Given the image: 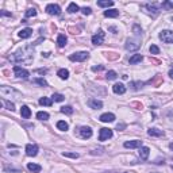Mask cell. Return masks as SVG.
I'll use <instances>...</instances> for the list:
<instances>
[{"instance_id": "6da1fadb", "label": "cell", "mask_w": 173, "mask_h": 173, "mask_svg": "<svg viewBox=\"0 0 173 173\" xmlns=\"http://www.w3.org/2000/svg\"><path fill=\"white\" fill-rule=\"evenodd\" d=\"M33 53H34L33 46H24L23 49H19L16 53H14L12 56L9 57V61L28 64V62H31V60H33Z\"/></svg>"}, {"instance_id": "7a4b0ae2", "label": "cell", "mask_w": 173, "mask_h": 173, "mask_svg": "<svg viewBox=\"0 0 173 173\" xmlns=\"http://www.w3.org/2000/svg\"><path fill=\"white\" fill-rule=\"evenodd\" d=\"M89 53L88 52H77V53H73L69 56V60L71 61H76V62H83L85 60H88Z\"/></svg>"}, {"instance_id": "3957f363", "label": "cell", "mask_w": 173, "mask_h": 173, "mask_svg": "<svg viewBox=\"0 0 173 173\" xmlns=\"http://www.w3.org/2000/svg\"><path fill=\"white\" fill-rule=\"evenodd\" d=\"M139 46H141V42H139V39H135V38H129L126 41V45H124L126 50H130V52L138 50Z\"/></svg>"}, {"instance_id": "277c9868", "label": "cell", "mask_w": 173, "mask_h": 173, "mask_svg": "<svg viewBox=\"0 0 173 173\" xmlns=\"http://www.w3.org/2000/svg\"><path fill=\"white\" fill-rule=\"evenodd\" d=\"M142 8L146 11L147 14H150L151 16H157L158 14H160V8L157 7V4H151V3H147V4H143L142 5Z\"/></svg>"}, {"instance_id": "5b68a950", "label": "cell", "mask_w": 173, "mask_h": 173, "mask_svg": "<svg viewBox=\"0 0 173 173\" xmlns=\"http://www.w3.org/2000/svg\"><path fill=\"white\" fill-rule=\"evenodd\" d=\"M160 39L165 43H173V31L164 30L160 33Z\"/></svg>"}, {"instance_id": "8992f818", "label": "cell", "mask_w": 173, "mask_h": 173, "mask_svg": "<svg viewBox=\"0 0 173 173\" xmlns=\"http://www.w3.org/2000/svg\"><path fill=\"white\" fill-rule=\"evenodd\" d=\"M14 73H15V76L19 77V79H27V77L30 76L28 71H26V69L18 66V65H15V66H14Z\"/></svg>"}, {"instance_id": "52a82bcc", "label": "cell", "mask_w": 173, "mask_h": 173, "mask_svg": "<svg viewBox=\"0 0 173 173\" xmlns=\"http://www.w3.org/2000/svg\"><path fill=\"white\" fill-rule=\"evenodd\" d=\"M111 137H112V130L106 129V127L100 129V133H99V141L104 142V141H107V139H110Z\"/></svg>"}, {"instance_id": "ba28073f", "label": "cell", "mask_w": 173, "mask_h": 173, "mask_svg": "<svg viewBox=\"0 0 173 173\" xmlns=\"http://www.w3.org/2000/svg\"><path fill=\"white\" fill-rule=\"evenodd\" d=\"M79 135H80L83 139H88V138L92 137V129L88 127V126H83L79 129Z\"/></svg>"}, {"instance_id": "9c48e42d", "label": "cell", "mask_w": 173, "mask_h": 173, "mask_svg": "<svg viewBox=\"0 0 173 173\" xmlns=\"http://www.w3.org/2000/svg\"><path fill=\"white\" fill-rule=\"evenodd\" d=\"M38 145H35V143H28L26 146V154L28 155V157H35L37 154H38Z\"/></svg>"}, {"instance_id": "30bf717a", "label": "cell", "mask_w": 173, "mask_h": 173, "mask_svg": "<svg viewBox=\"0 0 173 173\" xmlns=\"http://www.w3.org/2000/svg\"><path fill=\"white\" fill-rule=\"evenodd\" d=\"M104 37H106L104 31H103V30H98V33L92 37V43L93 45H102L103 41H104Z\"/></svg>"}, {"instance_id": "8fae6325", "label": "cell", "mask_w": 173, "mask_h": 173, "mask_svg": "<svg viewBox=\"0 0 173 173\" xmlns=\"http://www.w3.org/2000/svg\"><path fill=\"white\" fill-rule=\"evenodd\" d=\"M45 11L49 14V15H60L61 8H60V5H57V4H47L46 8H45Z\"/></svg>"}, {"instance_id": "7c38bea8", "label": "cell", "mask_w": 173, "mask_h": 173, "mask_svg": "<svg viewBox=\"0 0 173 173\" xmlns=\"http://www.w3.org/2000/svg\"><path fill=\"white\" fill-rule=\"evenodd\" d=\"M99 119L102 120L103 123H108V122H114L115 120V115L111 114V112H106V114H102Z\"/></svg>"}, {"instance_id": "4fadbf2b", "label": "cell", "mask_w": 173, "mask_h": 173, "mask_svg": "<svg viewBox=\"0 0 173 173\" xmlns=\"http://www.w3.org/2000/svg\"><path fill=\"white\" fill-rule=\"evenodd\" d=\"M142 142L141 141H138V139H134V141H127V142H124L123 146L126 149H135V147H141Z\"/></svg>"}, {"instance_id": "5bb4252c", "label": "cell", "mask_w": 173, "mask_h": 173, "mask_svg": "<svg viewBox=\"0 0 173 173\" xmlns=\"http://www.w3.org/2000/svg\"><path fill=\"white\" fill-rule=\"evenodd\" d=\"M22 39H27V38H30L31 35H33V28H30V27H26V28H23V30L19 31L18 34Z\"/></svg>"}, {"instance_id": "9a60e30c", "label": "cell", "mask_w": 173, "mask_h": 173, "mask_svg": "<svg viewBox=\"0 0 173 173\" xmlns=\"http://www.w3.org/2000/svg\"><path fill=\"white\" fill-rule=\"evenodd\" d=\"M149 154H150V149L147 146H141V149H139V157H141V160L146 161Z\"/></svg>"}, {"instance_id": "2e32d148", "label": "cell", "mask_w": 173, "mask_h": 173, "mask_svg": "<svg viewBox=\"0 0 173 173\" xmlns=\"http://www.w3.org/2000/svg\"><path fill=\"white\" fill-rule=\"evenodd\" d=\"M112 91H114V93H116V95H123V93L126 92V87H124L122 83H116V84L112 87Z\"/></svg>"}, {"instance_id": "e0dca14e", "label": "cell", "mask_w": 173, "mask_h": 173, "mask_svg": "<svg viewBox=\"0 0 173 173\" xmlns=\"http://www.w3.org/2000/svg\"><path fill=\"white\" fill-rule=\"evenodd\" d=\"M88 104L91 108H93V110H100L103 107V103L100 102V100H98V99H91L88 102Z\"/></svg>"}, {"instance_id": "ac0fdd59", "label": "cell", "mask_w": 173, "mask_h": 173, "mask_svg": "<svg viewBox=\"0 0 173 173\" xmlns=\"http://www.w3.org/2000/svg\"><path fill=\"white\" fill-rule=\"evenodd\" d=\"M161 83H162V76L161 75H157L154 79H151V80L147 81V84H151V85H154V87H158Z\"/></svg>"}, {"instance_id": "d6986e66", "label": "cell", "mask_w": 173, "mask_h": 173, "mask_svg": "<svg viewBox=\"0 0 173 173\" xmlns=\"http://www.w3.org/2000/svg\"><path fill=\"white\" fill-rule=\"evenodd\" d=\"M20 115H22V118H24V119H28L31 116V111L30 108L27 106H23L22 108H20Z\"/></svg>"}, {"instance_id": "ffe728a7", "label": "cell", "mask_w": 173, "mask_h": 173, "mask_svg": "<svg viewBox=\"0 0 173 173\" xmlns=\"http://www.w3.org/2000/svg\"><path fill=\"white\" fill-rule=\"evenodd\" d=\"M27 169L30 170V172H34V173H39L41 172V165L38 164H33V162H30V164H27Z\"/></svg>"}, {"instance_id": "44dd1931", "label": "cell", "mask_w": 173, "mask_h": 173, "mask_svg": "<svg viewBox=\"0 0 173 173\" xmlns=\"http://www.w3.org/2000/svg\"><path fill=\"white\" fill-rule=\"evenodd\" d=\"M104 16H107V18H116V16H119V11L118 9H107V11H104Z\"/></svg>"}, {"instance_id": "7402d4cb", "label": "cell", "mask_w": 173, "mask_h": 173, "mask_svg": "<svg viewBox=\"0 0 173 173\" xmlns=\"http://www.w3.org/2000/svg\"><path fill=\"white\" fill-rule=\"evenodd\" d=\"M147 134L151 135V137H162L165 133L162 131V130H158V129H150L149 131H147Z\"/></svg>"}, {"instance_id": "603a6c76", "label": "cell", "mask_w": 173, "mask_h": 173, "mask_svg": "<svg viewBox=\"0 0 173 173\" xmlns=\"http://www.w3.org/2000/svg\"><path fill=\"white\" fill-rule=\"evenodd\" d=\"M66 37L64 35V34H60L57 38V45H58V47H64L65 45H66Z\"/></svg>"}, {"instance_id": "cb8c5ba5", "label": "cell", "mask_w": 173, "mask_h": 173, "mask_svg": "<svg viewBox=\"0 0 173 173\" xmlns=\"http://www.w3.org/2000/svg\"><path fill=\"white\" fill-rule=\"evenodd\" d=\"M57 75L60 79H62V80H66L68 77H69V71L68 69H60V71L57 72Z\"/></svg>"}, {"instance_id": "d4e9b609", "label": "cell", "mask_w": 173, "mask_h": 173, "mask_svg": "<svg viewBox=\"0 0 173 173\" xmlns=\"http://www.w3.org/2000/svg\"><path fill=\"white\" fill-rule=\"evenodd\" d=\"M143 60V57L141 56V54H134L133 57L130 58V64L131 65H134V64H138V62H141Z\"/></svg>"}, {"instance_id": "484cf974", "label": "cell", "mask_w": 173, "mask_h": 173, "mask_svg": "<svg viewBox=\"0 0 173 173\" xmlns=\"http://www.w3.org/2000/svg\"><path fill=\"white\" fill-rule=\"evenodd\" d=\"M79 9H80V7L76 4V3H71V4L68 5L66 11H68V12H71V14H75V12H77Z\"/></svg>"}, {"instance_id": "4316f807", "label": "cell", "mask_w": 173, "mask_h": 173, "mask_svg": "<svg viewBox=\"0 0 173 173\" xmlns=\"http://www.w3.org/2000/svg\"><path fill=\"white\" fill-rule=\"evenodd\" d=\"M39 104H41V106L50 107L52 104H53V100H52V99H49V98H41L39 99Z\"/></svg>"}, {"instance_id": "83f0119b", "label": "cell", "mask_w": 173, "mask_h": 173, "mask_svg": "<svg viewBox=\"0 0 173 173\" xmlns=\"http://www.w3.org/2000/svg\"><path fill=\"white\" fill-rule=\"evenodd\" d=\"M145 84H146V83H142V81H133V83H130V87H131L133 89H135V91H137V89L142 88V87H143Z\"/></svg>"}, {"instance_id": "f1b7e54d", "label": "cell", "mask_w": 173, "mask_h": 173, "mask_svg": "<svg viewBox=\"0 0 173 173\" xmlns=\"http://www.w3.org/2000/svg\"><path fill=\"white\" fill-rule=\"evenodd\" d=\"M57 127H58V130H61V131H66V130L69 129L68 123H66V122H64V120H60V122H57Z\"/></svg>"}, {"instance_id": "f546056e", "label": "cell", "mask_w": 173, "mask_h": 173, "mask_svg": "<svg viewBox=\"0 0 173 173\" xmlns=\"http://www.w3.org/2000/svg\"><path fill=\"white\" fill-rule=\"evenodd\" d=\"M1 103H3V106H5V108H7V110H9V111H14V110H15L14 103L8 102V100H5V99H3V100H1Z\"/></svg>"}, {"instance_id": "4dcf8cb0", "label": "cell", "mask_w": 173, "mask_h": 173, "mask_svg": "<svg viewBox=\"0 0 173 173\" xmlns=\"http://www.w3.org/2000/svg\"><path fill=\"white\" fill-rule=\"evenodd\" d=\"M37 118L39 120H47L49 119V114L45 111H39V112H37Z\"/></svg>"}, {"instance_id": "1f68e13d", "label": "cell", "mask_w": 173, "mask_h": 173, "mask_svg": "<svg viewBox=\"0 0 173 173\" xmlns=\"http://www.w3.org/2000/svg\"><path fill=\"white\" fill-rule=\"evenodd\" d=\"M64 99H65V96L64 95H61V93H53V96H52V100H54V102H64Z\"/></svg>"}, {"instance_id": "d6a6232c", "label": "cell", "mask_w": 173, "mask_h": 173, "mask_svg": "<svg viewBox=\"0 0 173 173\" xmlns=\"http://www.w3.org/2000/svg\"><path fill=\"white\" fill-rule=\"evenodd\" d=\"M61 112L62 114H66V115H72V114H73V108H72L71 106L61 107Z\"/></svg>"}, {"instance_id": "836d02e7", "label": "cell", "mask_w": 173, "mask_h": 173, "mask_svg": "<svg viewBox=\"0 0 173 173\" xmlns=\"http://www.w3.org/2000/svg\"><path fill=\"white\" fill-rule=\"evenodd\" d=\"M106 77H107V80H115L116 77H118V75H116L115 71H108L107 72V75H106Z\"/></svg>"}, {"instance_id": "e575fe53", "label": "cell", "mask_w": 173, "mask_h": 173, "mask_svg": "<svg viewBox=\"0 0 173 173\" xmlns=\"http://www.w3.org/2000/svg\"><path fill=\"white\" fill-rule=\"evenodd\" d=\"M98 5L99 7H112L114 5V1H98Z\"/></svg>"}, {"instance_id": "d590c367", "label": "cell", "mask_w": 173, "mask_h": 173, "mask_svg": "<svg viewBox=\"0 0 173 173\" xmlns=\"http://www.w3.org/2000/svg\"><path fill=\"white\" fill-rule=\"evenodd\" d=\"M37 15V9L35 8H28L26 11V16L27 18H31V16H35Z\"/></svg>"}, {"instance_id": "8d00e7d4", "label": "cell", "mask_w": 173, "mask_h": 173, "mask_svg": "<svg viewBox=\"0 0 173 173\" xmlns=\"http://www.w3.org/2000/svg\"><path fill=\"white\" fill-rule=\"evenodd\" d=\"M133 33L135 34V35H141V34H142V28L138 26V24H134L133 26Z\"/></svg>"}, {"instance_id": "74e56055", "label": "cell", "mask_w": 173, "mask_h": 173, "mask_svg": "<svg viewBox=\"0 0 173 173\" xmlns=\"http://www.w3.org/2000/svg\"><path fill=\"white\" fill-rule=\"evenodd\" d=\"M149 52H150L151 54H158L160 53V47L155 46V45H151L150 47H149Z\"/></svg>"}, {"instance_id": "f35d334b", "label": "cell", "mask_w": 173, "mask_h": 173, "mask_svg": "<svg viewBox=\"0 0 173 173\" xmlns=\"http://www.w3.org/2000/svg\"><path fill=\"white\" fill-rule=\"evenodd\" d=\"M62 155H64V157H71V158H79V154H77V153H69V151H64Z\"/></svg>"}, {"instance_id": "ab89813d", "label": "cell", "mask_w": 173, "mask_h": 173, "mask_svg": "<svg viewBox=\"0 0 173 173\" xmlns=\"http://www.w3.org/2000/svg\"><path fill=\"white\" fill-rule=\"evenodd\" d=\"M162 8L173 9V3L172 1H164V3H162Z\"/></svg>"}, {"instance_id": "60d3db41", "label": "cell", "mask_w": 173, "mask_h": 173, "mask_svg": "<svg viewBox=\"0 0 173 173\" xmlns=\"http://www.w3.org/2000/svg\"><path fill=\"white\" fill-rule=\"evenodd\" d=\"M107 58L114 61V60H118V58H119V54H116V53H107Z\"/></svg>"}, {"instance_id": "b9f144b4", "label": "cell", "mask_w": 173, "mask_h": 173, "mask_svg": "<svg viewBox=\"0 0 173 173\" xmlns=\"http://www.w3.org/2000/svg\"><path fill=\"white\" fill-rule=\"evenodd\" d=\"M34 83H37V84H39V85H42V87H47V83L43 80V79H35L34 80Z\"/></svg>"}, {"instance_id": "7bdbcfd3", "label": "cell", "mask_w": 173, "mask_h": 173, "mask_svg": "<svg viewBox=\"0 0 173 173\" xmlns=\"http://www.w3.org/2000/svg\"><path fill=\"white\" fill-rule=\"evenodd\" d=\"M81 11H83L84 15H91V12H92V9L89 8V7H84V8H81Z\"/></svg>"}, {"instance_id": "ee69618b", "label": "cell", "mask_w": 173, "mask_h": 173, "mask_svg": "<svg viewBox=\"0 0 173 173\" xmlns=\"http://www.w3.org/2000/svg\"><path fill=\"white\" fill-rule=\"evenodd\" d=\"M92 155H96V154H103V149H95V150L91 151Z\"/></svg>"}, {"instance_id": "f6af8a7d", "label": "cell", "mask_w": 173, "mask_h": 173, "mask_svg": "<svg viewBox=\"0 0 173 173\" xmlns=\"http://www.w3.org/2000/svg\"><path fill=\"white\" fill-rule=\"evenodd\" d=\"M131 107H137V110H141V108H142V104L138 102H134V103H131Z\"/></svg>"}, {"instance_id": "bcb514c9", "label": "cell", "mask_w": 173, "mask_h": 173, "mask_svg": "<svg viewBox=\"0 0 173 173\" xmlns=\"http://www.w3.org/2000/svg\"><path fill=\"white\" fill-rule=\"evenodd\" d=\"M69 31H72V34H79V33H80V30H79V28H77V27H69Z\"/></svg>"}, {"instance_id": "7dc6e473", "label": "cell", "mask_w": 173, "mask_h": 173, "mask_svg": "<svg viewBox=\"0 0 173 173\" xmlns=\"http://www.w3.org/2000/svg\"><path fill=\"white\" fill-rule=\"evenodd\" d=\"M103 65H99V66H92V71L93 72H99V71H103Z\"/></svg>"}, {"instance_id": "c3c4849f", "label": "cell", "mask_w": 173, "mask_h": 173, "mask_svg": "<svg viewBox=\"0 0 173 173\" xmlns=\"http://www.w3.org/2000/svg\"><path fill=\"white\" fill-rule=\"evenodd\" d=\"M124 127H126V126H124V123H120V124H118V126H116V129H118V130H123Z\"/></svg>"}, {"instance_id": "681fc988", "label": "cell", "mask_w": 173, "mask_h": 173, "mask_svg": "<svg viewBox=\"0 0 173 173\" xmlns=\"http://www.w3.org/2000/svg\"><path fill=\"white\" fill-rule=\"evenodd\" d=\"M35 73H41V75H45V73H46V71H45V69H38V71H35Z\"/></svg>"}, {"instance_id": "f907efd6", "label": "cell", "mask_w": 173, "mask_h": 173, "mask_svg": "<svg viewBox=\"0 0 173 173\" xmlns=\"http://www.w3.org/2000/svg\"><path fill=\"white\" fill-rule=\"evenodd\" d=\"M1 15H3V16H11V14L7 12V11H1Z\"/></svg>"}, {"instance_id": "816d5d0a", "label": "cell", "mask_w": 173, "mask_h": 173, "mask_svg": "<svg viewBox=\"0 0 173 173\" xmlns=\"http://www.w3.org/2000/svg\"><path fill=\"white\" fill-rule=\"evenodd\" d=\"M110 30H111L112 33H114V34H116V33H118V31H116V28H115V27H110Z\"/></svg>"}, {"instance_id": "f5cc1de1", "label": "cell", "mask_w": 173, "mask_h": 173, "mask_svg": "<svg viewBox=\"0 0 173 173\" xmlns=\"http://www.w3.org/2000/svg\"><path fill=\"white\" fill-rule=\"evenodd\" d=\"M169 76H170V79H173V69H170V71H169Z\"/></svg>"}, {"instance_id": "db71d44e", "label": "cell", "mask_w": 173, "mask_h": 173, "mask_svg": "<svg viewBox=\"0 0 173 173\" xmlns=\"http://www.w3.org/2000/svg\"><path fill=\"white\" fill-rule=\"evenodd\" d=\"M155 164H164V160H157L155 161Z\"/></svg>"}, {"instance_id": "11a10c76", "label": "cell", "mask_w": 173, "mask_h": 173, "mask_svg": "<svg viewBox=\"0 0 173 173\" xmlns=\"http://www.w3.org/2000/svg\"><path fill=\"white\" fill-rule=\"evenodd\" d=\"M122 79H123V80H127V79H129V76H127V75H123V76H122Z\"/></svg>"}, {"instance_id": "9f6ffc18", "label": "cell", "mask_w": 173, "mask_h": 173, "mask_svg": "<svg viewBox=\"0 0 173 173\" xmlns=\"http://www.w3.org/2000/svg\"><path fill=\"white\" fill-rule=\"evenodd\" d=\"M49 54L50 53H42V56H43V57H49Z\"/></svg>"}, {"instance_id": "6f0895ef", "label": "cell", "mask_w": 173, "mask_h": 173, "mask_svg": "<svg viewBox=\"0 0 173 173\" xmlns=\"http://www.w3.org/2000/svg\"><path fill=\"white\" fill-rule=\"evenodd\" d=\"M169 147H170V150H173V143H170V145H169Z\"/></svg>"}]
</instances>
